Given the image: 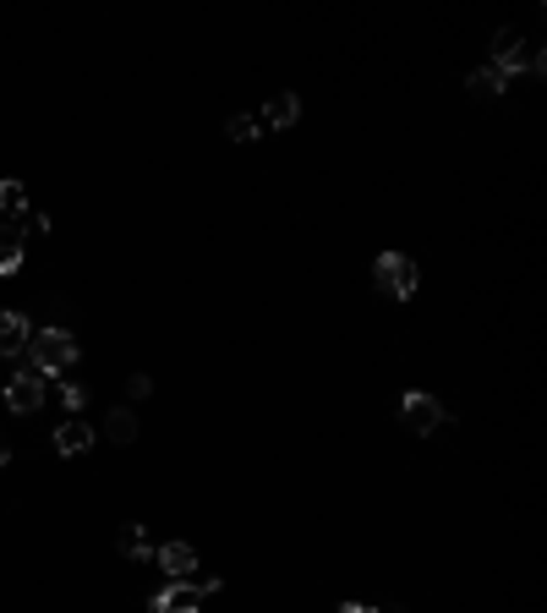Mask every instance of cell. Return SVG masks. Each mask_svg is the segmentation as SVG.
Returning a JSON list of instances; mask_svg holds the SVG:
<instances>
[{"instance_id":"obj_1","label":"cell","mask_w":547,"mask_h":613,"mask_svg":"<svg viewBox=\"0 0 547 613\" xmlns=\"http://www.w3.org/2000/svg\"><path fill=\"white\" fill-rule=\"evenodd\" d=\"M487 66H498L504 77H515V72H526V77H543V72H547V55H543V44L521 39L515 28H498V33H493V61H487Z\"/></svg>"},{"instance_id":"obj_2","label":"cell","mask_w":547,"mask_h":613,"mask_svg":"<svg viewBox=\"0 0 547 613\" xmlns=\"http://www.w3.org/2000/svg\"><path fill=\"white\" fill-rule=\"evenodd\" d=\"M28 367H39L44 378H55V373H72L77 367V340L66 334V329H39L33 340H28Z\"/></svg>"},{"instance_id":"obj_3","label":"cell","mask_w":547,"mask_h":613,"mask_svg":"<svg viewBox=\"0 0 547 613\" xmlns=\"http://www.w3.org/2000/svg\"><path fill=\"white\" fill-rule=\"evenodd\" d=\"M219 592V581H164V592H153V613H203L208 598Z\"/></svg>"},{"instance_id":"obj_4","label":"cell","mask_w":547,"mask_h":613,"mask_svg":"<svg viewBox=\"0 0 547 613\" xmlns=\"http://www.w3.org/2000/svg\"><path fill=\"white\" fill-rule=\"evenodd\" d=\"M44 400H50V378H44L39 367H22V373H11V384H6V406H11L17 417H33Z\"/></svg>"},{"instance_id":"obj_5","label":"cell","mask_w":547,"mask_h":613,"mask_svg":"<svg viewBox=\"0 0 547 613\" xmlns=\"http://www.w3.org/2000/svg\"><path fill=\"white\" fill-rule=\"evenodd\" d=\"M373 280H378V291H389L395 302L416 297V264H410L406 252H384L378 269H373Z\"/></svg>"},{"instance_id":"obj_6","label":"cell","mask_w":547,"mask_h":613,"mask_svg":"<svg viewBox=\"0 0 547 613\" xmlns=\"http://www.w3.org/2000/svg\"><path fill=\"white\" fill-rule=\"evenodd\" d=\"M400 417H406V428L416 433V439H427L432 428H443V417H449V411H443L432 395H421V389H406V395H400Z\"/></svg>"},{"instance_id":"obj_7","label":"cell","mask_w":547,"mask_h":613,"mask_svg":"<svg viewBox=\"0 0 547 613\" xmlns=\"http://www.w3.org/2000/svg\"><path fill=\"white\" fill-rule=\"evenodd\" d=\"M153 559H159L164 581H192V570H197V548L192 542H164Z\"/></svg>"},{"instance_id":"obj_8","label":"cell","mask_w":547,"mask_h":613,"mask_svg":"<svg viewBox=\"0 0 547 613\" xmlns=\"http://www.w3.org/2000/svg\"><path fill=\"white\" fill-rule=\"evenodd\" d=\"M94 439H99V433H94L83 417H66V422L55 428V450H61V455H88Z\"/></svg>"},{"instance_id":"obj_9","label":"cell","mask_w":547,"mask_h":613,"mask_svg":"<svg viewBox=\"0 0 547 613\" xmlns=\"http://www.w3.org/2000/svg\"><path fill=\"white\" fill-rule=\"evenodd\" d=\"M28 340H33L28 318H22V312H0V356H22Z\"/></svg>"},{"instance_id":"obj_10","label":"cell","mask_w":547,"mask_h":613,"mask_svg":"<svg viewBox=\"0 0 547 613\" xmlns=\"http://www.w3.org/2000/svg\"><path fill=\"white\" fill-rule=\"evenodd\" d=\"M258 121H264V132H269V127H296V121H301V99H296V94H274L269 105L258 110Z\"/></svg>"},{"instance_id":"obj_11","label":"cell","mask_w":547,"mask_h":613,"mask_svg":"<svg viewBox=\"0 0 547 613\" xmlns=\"http://www.w3.org/2000/svg\"><path fill=\"white\" fill-rule=\"evenodd\" d=\"M22 269V225L17 219H0V280Z\"/></svg>"},{"instance_id":"obj_12","label":"cell","mask_w":547,"mask_h":613,"mask_svg":"<svg viewBox=\"0 0 547 613\" xmlns=\"http://www.w3.org/2000/svg\"><path fill=\"white\" fill-rule=\"evenodd\" d=\"M465 88H471V94H476V99H498V94H504V88H510V77H504V72H498V66H476V72H471V77H465Z\"/></svg>"},{"instance_id":"obj_13","label":"cell","mask_w":547,"mask_h":613,"mask_svg":"<svg viewBox=\"0 0 547 613\" xmlns=\"http://www.w3.org/2000/svg\"><path fill=\"white\" fill-rule=\"evenodd\" d=\"M105 439H116V444H132L137 439V417L127 406H116V411L105 417Z\"/></svg>"},{"instance_id":"obj_14","label":"cell","mask_w":547,"mask_h":613,"mask_svg":"<svg viewBox=\"0 0 547 613\" xmlns=\"http://www.w3.org/2000/svg\"><path fill=\"white\" fill-rule=\"evenodd\" d=\"M28 214V192L22 181H0V219H22Z\"/></svg>"},{"instance_id":"obj_15","label":"cell","mask_w":547,"mask_h":613,"mask_svg":"<svg viewBox=\"0 0 547 613\" xmlns=\"http://www.w3.org/2000/svg\"><path fill=\"white\" fill-rule=\"evenodd\" d=\"M116 548H121L127 559H148V553H153V542H148V531H142V526H121Z\"/></svg>"},{"instance_id":"obj_16","label":"cell","mask_w":547,"mask_h":613,"mask_svg":"<svg viewBox=\"0 0 547 613\" xmlns=\"http://www.w3.org/2000/svg\"><path fill=\"white\" fill-rule=\"evenodd\" d=\"M225 132H230V143H253V138H264V121H258V110H253V116L242 110V116H230Z\"/></svg>"},{"instance_id":"obj_17","label":"cell","mask_w":547,"mask_h":613,"mask_svg":"<svg viewBox=\"0 0 547 613\" xmlns=\"http://www.w3.org/2000/svg\"><path fill=\"white\" fill-rule=\"evenodd\" d=\"M55 400H61V406H66V417H77V411H83V406H88V389H83V384H72V378H66V384H61V389H55Z\"/></svg>"},{"instance_id":"obj_18","label":"cell","mask_w":547,"mask_h":613,"mask_svg":"<svg viewBox=\"0 0 547 613\" xmlns=\"http://www.w3.org/2000/svg\"><path fill=\"white\" fill-rule=\"evenodd\" d=\"M148 389H153V384H148V373H137V378H132V400H148Z\"/></svg>"},{"instance_id":"obj_19","label":"cell","mask_w":547,"mask_h":613,"mask_svg":"<svg viewBox=\"0 0 547 613\" xmlns=\"http://www.w3.org/2000/svg\"><path fill=\"white\" fill-rule=\"evenodd\" d=\"M340 613H384V609H367V603H340Z\"/></svg>"},{"instance_id":"obj_20","label":"cell","mask_w":547,"mask_h":613,"mask_svg":"<svg viewBox=\"0 0 547 613\" xmlns=\"http://www.w3.org/2000/svg\"><path fill=\"white\" fill-rule=\"evenodd\" d=\"M6 460H11V444H6V433H0V465H6Z\"/></svg>"}]
</instances>
